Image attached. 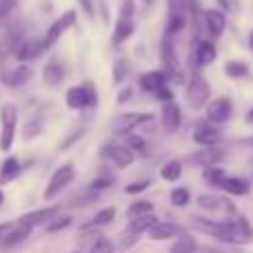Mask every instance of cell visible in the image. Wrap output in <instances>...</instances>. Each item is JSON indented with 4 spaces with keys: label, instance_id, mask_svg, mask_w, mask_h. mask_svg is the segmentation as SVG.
Listing matches in <instances>:
<instances>
[{
    "label": "cell",
    "instance_id": "obj_1",
    "mask_svg": "<svg viewBox=\"0 0 253 253\" xmlns=\"http://www.w3.org/2000/svg\"><path fill=\"white\" fill-rule=\"evenodd\" d=\"M160 62H162V69L167 71L169 76V83L173 84H187V71L182 69V62H180L178 53H175L173 47V38L171 36H162V42H160Z\"/></svg>",
    "mask_w": 253,
    "mask_h": 253
},
{
    "label": "cell",
    "instance_id": "obj_2",
    "mask_svg": "<svg viewBox=\"0 0 253 253\" xmlns=\"http://www.w3.org/2000/svg\"><path fill=\"white\" fill-rule=\"evenodd\" d=\"M184 100L193 111H202L211 100V87L200 71H191L184 84Z\"/></svg>",
    "mask_w": 253,
    "mask_h": 253
},
{
    "label": "cell",
    "instance_id": "obj_3",
    "mask_svg": "<svg viewBox=\"0 0 253 253\" xmlns=\"http://www.w3.org/2000/svg\"><path fill=\"white\" fill-rule=\"evenodd\" d=\"M191 224L202 233H209L222 245H236V224L233 220H209V218H191Z\"/></svg>",
    "mask_w": 253,
    "mask_h": 253
},
{
    "label": "cell",
    "instance_id": "obj_4",
    "mask_svg": "<svg viewBox=\"0 0 253 253\" xmlns=\"http://www.w3.org/2000/svg\"><path fill=\"white\" fill-rule=\"evenodd\" d=\"M65 102L71 111H80V109H96L98 107V93L93 83H84L78 87H69L65 93Z\"/></svg>",
    "mask_w": 253,
    "mask_h": 253
},
{
    "label": "cell",
    "instance_id": "obj_5",
    "mask_svg": "<svg viewBox=\"0 0 253 253\" xmlns=\"http://www.w3.org/2000/svg\"><path fill=\"white\" fill-rule=\"evenodd\" d=\"M74 178H76V167L71 165V162L58 167V169L51 173V178H49L47 187H44L42 198H44V200H51V198H56L58 193L65 191V189L69 187L71 182H74Z\"/></svg>",
    "mask_w": 253,
    "mask_h": 253
},
{
    "label": "cell",
    "instance_id": "obj_6",
    "mask_svg": "<svg viewBox=\"0 0 253 253\" xmlns=\"http://www.w3.org/2000/svg\"><path fill=\"white\" fill-rule=\"evenodd\" d=\"M0 151H9L16 140V125H18V109L16 105H2L0 107Z\"/></svg>",
    "mask_w": 253,
    "mask_h": 253
},
{
    "label": "cell",
    "instance_id": "obj_7",
    "mask_svg": "<svg viewBox=\"0 0 253 253\" xmlns=\"http://www.w3.org/2000/svg\"><path fill=\"white\" fill-rule=\"evenodd\" d=\"M153 118H156V116H153L151 111H129V114L116 116V118L111 120V129L118 135H129L133 129H138V126L144 123H151Z\"/></svg>",
    "mask_w": 253,
    "mask_h": 253
},
{
    "label": "cell",
    "instance_id": "obj_8",
    "mask_svg": "<svg viewBox=\"0 0 253 253\" xmlns=\"http://www.w3.org/2000/svg\"><path fill=\"white\" fill-rule=\"evenodd\" d=\"M233 116V100L229 96H218V98H211L209 105L205 107V118L209 123L222 126L224 123H229Z\"/></svg>",
    "mask_w": 253,
    "mask_h": 253
},
{
    "label": "cell",
    "instance_id": "obj_9",
    "mask_svg": "<svg viewBox=\"0 0 253 253\" xmlns=\"http://www.w3.org/2000/svg\"><path fill=\"white\" fill-rule=\"evenodd\" d=\"M191 138L200 147H220V142H222V126L209 123L207 118L198 120L196 126H193Z\"/></svg>",
    "mask_w": 253,
    "mask_h": 253
},
{
    "label": "cell",
    "instance_id": "obj_10",
    "mask_svg": "<svg viewBox=\"0 0 253 253\" xmlns=\"http://www.w3.org/2000/svg\"><path fill=\"white\" fill-rule=\"evenodd\" d=\"M202 25H205V31L209 34V38L213 40H220L227 31V11H222L220 7H209L202 11Z\"/></svg>",
    "mask_w": 253,
    "mask_h": 253
},
{
    "label": "cell",
    "instance_id": "obj_11",
    "mask_svg": "<svg viewBox=\"0 0 253 253\" xmlns=\"http://www.w3.org/2000/svg\"><path fill=\"white\" fill-rule=\"evenodd\" d=\"M215 58H218V47H215V42L211 38H198L196 42H193L191 56H189V60H191V67H196L193 71H198L200 67L211 65Z\"/></svg>",
    "mask_w": 253,
    "mask_h": 253
},
{
    "label": "cell",
    "instance_id": "obj_12",
    "mask_svg": "<svg viewBox=\"0 0 253 253\" xmlns=\"http://www.w3.org/2000/svg\"><path fill=\"white\" fill-rule=\"evenodd\" d=\"M196 205L200 207L202 211H220V213L227 215V220H233L238 215V209L229 198H220L215 193H200L196 198Z\"/></svg>",
    "mask_w": 253,
    "mask_h": 253
},
{
    "label": "cell",
    "instance_id": "obj_13",
    "mask_svg": "<svg viewBox=\"0 0 253 253\" xmlns=\"http://www.w3.org/2000/svg\"><path fill=\"white\" fill-rule=\"evenodd\" d=\"M100 158H105V160H109L111 165H116L118 169H126V167H131L135 162V153L131 151L126 144H105V147L100 149Z\"/></svg>",
    "mask_w": 253,
    "mask_h": 253
},
{
    "label": "cell",
    "instance_id": "obj_14",
    "mask_svg": "<svg viewBox=\"0 0 253 253\" xmlns=\"http://www.w3.org/2000/svg\"><path fill=\"white\" fill-rule=\"evenodd\" d=\"M224 158H227L224 149H220V147H202L200 151L187 156V165L202 167V169H207V167H218L220 162L224 160Z\"/></svg>",
    "mask_w": 253,
    "mask_h": 253
},
{
    "label": "cell",
    "instance_id": "obj_15",
    "mask_svg": "<svg viewBox=\"0 0 253 253\" xmlns=\"http://www.w3.org/2000/svg\"><path fill=\"white\" fill-rule=\"evenodd\" d=\"M58 213H60V207H58V205H53V207H42V209H36V211H29V213L20 215L16 222L34 231V229L40 227V224H49L53 218H58Z\"/></svg>",
    "mask_w": 253,
    "mask_h": 253
},
{
    "label": "cell",
    "instance_id": "obj_16",
    "mask_svg": "<svg viewBox=\"0 0 253 253\" xmlns=\"http://www.w3.org/2000/svg\"><path fill=\"white\" fill-rule=\"evenodd\" d=\"M76 11L74 9H69V11H65L62 13V16H58L56 20L51 22V27H49L47 29V36H44V42L49 44V47H51V44H56L58 40H60V36L65 34V31H69L71 27L76 25Z\"/></svg>",
    "mask_w": 253,
    "mask_h": 253
},
{
    "label": "cell",
    "instance_id": "obj_17",
    "mask_svg": "<svg viewBox=\"0 0 253 253\" xmlns=\"http://www.w3.org/2000/svg\"><path fill=\"white\" fill-rule=\"evenodd\" d=\"M160 123H162V129H165L167 133H175V131L182 126V109H180V105L175 100L162 102Z\"/></svg>",
    "mask_w": 253,
    "mask_h": 253
},
{
    "label": "cell",
    "instance_id": "obj_18",
    "mask_svg": "<svg viewBox=\"0 0 253 253\" xmlns=\"http://www.w3.org/2000/svg\"><path fill=\"white\" fill-rule=\"evenodd\" d=\"M182 233H187L182 224H178V222H165V220H160V222H158L156 227L149 231V240H153V242L175 240V238H180Z\"/></svg>",
    "mask_w": 253,
    "mask_h": 253
},
{
    "label": "cell",
    "instance_id": "obj_19",
    "mask_svg": "<svg viewBox=\"0 0 253 253\" xmlns=\"http://www.w3.org/2000/svg\"><path fill=\"white\" fill-rule=\"evenodd\" d=\"M138 84H140V89H142V91L156 93L158 89H162V87H167V84H169V76H167L165 69H151V71H144V74L140 76Z\"/></svg>",
    "mask_w": 253,
    "mask_h": 253
},
{
    "label": "cell",
    "instance_id": "obj_20",
    "mask_svg": "<svg viewBox=\"0 0 253 253\" xmlns=\"http://www.w3.org/2000/svg\"><path fill=\"white\" fill-rule=\"evenodd\" d=\"M251 187H253L251 180H247L245 175H227V178L222 180V184H220V189H222L227 196H231V198L249 196Z\"/></svg>",
    "mask_w": 253,
    "mask_h": 253
},
{
    "label": "cell",
    "instance_id": "obj_21",
    "mask_svg": "<svg viewBox=\"0 0 253 253\" xmlns=\"http://www.w3.org/2000/svg\"><path fill=\"white\" fill-rule=\"evenodd\" d=\"M29 78H31V69L27 65L16 67V69H4L2 74H0V83H2L4 87H9V89L22 87Z\"/></svg>",
    "mask_w": 253,
    "mask_h": 253
},
{
    "label": "cell",
    "instance_id": "obj_22",
    "mask_svg": "<svg viewBox=\"0 0 253 253\" xmlns=\"http://www.w3.org/2000/svg\"><path fill=\"white\" fill-rule=\"evenodd\" d=\"M47 49H49V44L44 42V38H36V40H29V42L22 44L16 51V58L18 60H36V58L42 56Z\"/></svg>",
    "mask_w": 253,
    "mask_h": 253
},
{
    "label": "cell",
    "instance_id": "obj_23",
    "mask_svg": "<svg viewBox=\"0 0 253 253\" xmlns=\"http://www.w3.org/2000/svg\"><path fill=\"white\" fill-rule=\"evenodd\" d=\"M20 171H22V167H20V160H18L16 156L4 158V162L0 165V187L13 182V180L20 175Z\"/></svg>",
    "mask_w": 253,
    "mask_h": 253
},
{
    "label": "cell",
    "instance_id": "obj_24",
    "mask_svg": "<svg viewBox=\"0 0 253 253\" xmlns=\"http://www.w3.org/2000/svg\"><path fill=\"white\" fill-rule=\"evenodd\" d=\"M160 222V218H158L156 213H147V215H140V218H133L129 220V227H126V231L129 233H135V236H142V233H149L156 224Z\"/></svg>",
    "mask_w": 253,
    "mask_h": 253
},
{
    "label": "cell",
    "instance_id": "obj_25",
    "mask_svg": "<svg viewBox=\"0 0 253 253\" xmlns=\"http://www.w3.org/2000/svg\"><path fill=\"white\" fill-rule=\"evenodd\" d=\"M114 218H116V209L114 207H105V209L98 211L89 222H84L83 227H80V233H84V231L89 233V231H93V229H98V227H105V224L114 222Z\"/></svg>",
    "mask_w": 253,
    "mask_h": 253
},
{
    "label": "cell",
    "instance_id": "obj_26",
    "mask_svg": "<svg viewBox=\"0 0 253 253\" xmlns=\"http://www.w3.org/2000/svg\"><path fill=\"white\" fill-rule=\"evenodd\" d=\"M233 224H236V245H251L253 242V227L247 220V215L238 213L233 218Z\"/></svg>",
    "mask_w": 253,
    "mask_h": 253
},
{
    "label": "cell",
    "instance_id": "obj_27",
    "mask_svg": "<svg viewBox=\"0 0 253 253\" xmlns=\"http://www.w3.org/2000/svg\"><path fill=\"white\" fill-rule=\"evenodd\" d=\"M133 34H135V22L133 20H123V18H118V22H116V27H114L111 42L118 47V44L126 42V40H129Z\"/></svg>",
    "mask_w": 253,
    "mask_h": 253
},
{
    "label": "cell",
    "instance_id": "obj_28",
    "mask_svg": "<svg viewBox=\"0 0 253 253\" xmlns=\"http://www.w3.org/2000/svg\"><path fill=\"white\" fill-rule=\"evenodd\" d=\"M184 171V162L182 160H167L165 165L160 167V178L167 180V182H178L182 178Z\"/></svg>",
    "mask_w": 253,
    "mask_h": 253
},
{
    "label": "cell",
    "instance_id": "obj_29",
    "mask_svg": "<svg viewBox=\"0 0 253 253\" xmlns=\"http://www.w3.org/2000/svg\"><path fill=\"white\" fill-rule=\"evenodd\" d=\"M200 247H198V240L191 236V233H182L180 238H175L173 245H171L169 253H196Z\"/></svg>",
    "mask_w": 253,
    "mask_h": 253
},
{
    "label": "cell",
    "instance_id": "obj_30",
    "mask_svg": "<svg viewBox=\"0 0 253 253\" xmlns=\"http://www.w3.org/2000/svg\"><path fill=\"white\" fill-rule=\"evenodd\" d=\"M251 74L249 65L245 60H227L224 62V76L231 80H242Z\"/></svg>",
    "mask_w": 253,
    "mask_h": 253
},
{
    "label": "cell",
    "instance_id": "obj_31",
    "mask_svg": "<svg viewBox=\"0 0 253 253\" xmlns=\"http://www.w3.org/2000/svg\"><path fill=\"white\" fill-rule=\"evenodd\" d=\"M62 78H65V69H62L60 62H49V65L42 69V80H44V84H49V87L60 84Z\"/></svg>",
    "mask_w": 253,
    "mask_h": 253
},
{
    "label": "cell",
    "instance_id": "obj_32",
    "mask_svg": "<svg viewBox=\"0 0 253 253\" xmlns=\"http://www.w3.org/2000/svg\"><path fill=\"white\" fill-rule=\"evenodd\" d=\"M227 171H224V167H207V169H202V178H205V182L209 184V187H218L222 184V180L227 178Z\"/></svg>",
    "mask_w": 253,
    "mask_h": 253
},
{
    "label": "cell",
    "instance_id": "obj_33",
    "mask_svg": "<svg viewBox=\"0 0 253 253\" xmlns=\"http://www.w3.org/2000/svg\"><path fill=\"white\" fill-rule=\"evenodd\" d=\"M147 213H153V202H149V200H135V202H131L129 209H126L129 220L140 218V215H147Z\"/></svg>",
    "mask_w": 253,
    "mask_h": 253
},
{
    "label": "cell",
    "instance_id": "obj_34",
    "mask_svg": "<svg viewBox=\"0 0 253 253\" xmlns=\"http://www.w3.org/2000/svg\"><path fill=\"white\" fill-rule=\"evenodd\" d=\"M169 200H171V205L173 207L182 209V207H187L189 202H191V191H189L187 187H175V189H171Z\"/></svg>",
    "mask_w": 253,
    "mask_h": 253
},
{
    "label": "cell",
    "instance_id": "obj_35",
    "mask_svg": "<svg viewBox=\"0 0 253 253\" xmlns=\"http://www.w3.org/2000/svg\"><path fill=\"white\" fill-rule=\"evenodd\" d=\"M29 233H31V229H27V227H22V224H13V229H11V233L7 236V240H4V247H13V245H20L22 240H27L29 238Z\"/></svg>",
    "mask_w": 253,
    "mask_h": 253
},
{
    "label": "cell",
    "instance_id": "obj_36",
    "mask_svg": "<svg viewBox=\"0 0 253 253\" xmlns=\"http://www.w3.org/2000/svg\"><path fill=\"white\" fill-rule=\"evenodd\" d=\"M114 251H116V247H114V242H111L109 238L96 236V240H93V245L89 247L87 253H114Z\"/></svg>",
    "mask_w": 253,
    "mask_h": 253
},
{
    "label": "cell",
    "instance_id": "obj_37",
    "mask_svg": "<svg viewBox=\"0 0 253 253\" xmlns=\"http://www.w3.org/2000/svg\"><path fill=\"white\" fill-rule=\"evenodd\" d=\"M126 76H129V62H126L125 58H116V62H114V83L123 84L126 80Z\"/></svg>",
    "mask_w": 253,
    "mask_h": 253
},
{
    "label": "cell",
    "instance_id": "obj_38",
    "mask_svg": "<svg viewBox=\"0 0 253 253\" xmlns=\"http://www.w3.org/2000/svg\"><path fill=\"white\" fill-rule=\"evenodd\" d=\"M125 144L131 149V151H138V153H147V140L142 138V135H135V133H129V135H125Z\"/></svg>",
    "mask_w": 253,
    "mask_h": 253
},
{
    "label": "cell",
    "instance_id": "obj_39",
    "mask_svg": "<svg viewBox=\"0 0 253 253\" xmlns=\"http://www.w3.org/2000/svg\"><path fill=\"white\" fill-rule=\"evenodd\" d=\"M40 131H42V118L36 116V118H31L29 123L25 125V129H22V138L31 140V138H36V135H40Z\"/></svg>",
    "mask_w": 253,
    "mask_h": 253
},
{
    "label": "cell",
    "instance_id": "obj_40",
    "mask_svg": "<svg viewBox=\"0 0 253 253\" xmlns=\"http://www.w3.org/2000/svg\"><path fill=\"white\" fill-rule=\"evenodd\" d=\"M167 9H169V18H187V0H167Z\"/></svg>",
    "mask_w": 253,
    "mask_h": 253
},
{
    "label": "cell",
    "instance_id": "obj_41",
    "mask_svg": "<svg viewBox=\"0 0 253 253\" xmlns=\"http://www.w3.org/2000/svg\"><path fill=\"white\" fill-rule=\"evenodd\" d=\"M71 215H60V218H53L51 222L47 224V233H60L62 229H67V227H71Z\"/></svg>",
    "mask_w": 253,
    "mask_h": 253
},
{
    "label": "cell",
    "instance_id": "obj_42",
    "mask_svg": "<svg viewBox=\"0 0 253 253\" xmlns=\"http://www.w3.org/2000/svg\"><path fill=\"white\" fill-rule=\"evenodd\" d=\"M111 184H114V178H111V175H100V178H96L93 182H89V191H93V193L105 191V189H109Z\"/></svg>",
    "mask_w": 253,
    "mask_h": 253
},
{
    "label": "cell",
    "instance_id": "obj_43",
    "mask_svg": "<svg viewBox=\"0 0 253 253\" xmlns=\"http://www.w3.org/2000/svg\"><path fill=\"white\" fill-rule=\"evenodd\" d=\"M149 187H151V180H138V182L126 184V187H125V193H129V196H135V193L147 191Z\"/></svg>",
    "mask_w": 253,
    "mask_h": 253
},
{
    "label": "cell",
    "instance_id": "obj_44",
    "mask_svg": "<svg viewBox=\"0 0 253 253\" xmlns=\"http://www.w3.org/2000/svg\"><path fill=\"white\" fill-rule=\"evenodd\" d=\"M133 16H135V2L133 0H123L118 18H123V20H133Z\"/></svg>",
    "mask_w": 253,
    "mask_h": 253
},
{
    "label": "cell",
    "instance_id": "obj_45",
    "mask_svg": "<svg viewBox=\"0 0 253 253\" xmlns=\"http://www.w3.org/2000/svg\"><path fill=\"white\" fill-rule=\"evenodd\" d=\"M140 240V236H135V233H129V231H125V236H123V240H120V249L126 251V249H131V247L135 245V242Z\"/></svg>",
    "mask_w": 253,
    "mask_h": 253
},
{
    "label": "cell",
    "instance_id": "obj_46",
    "mask_svg": "<svg viewBox=\"0 0 253 253\" xmlns=\"http://www.w3.org/2000/svg\"><path fill=\"white\" fill-rule=\"evenodd\" d=\"M153 96H156V98H158V100H160V102H171V100H173V89H171L169 84H167V87L158 89V91L153 93Z\"/></svg>",
    "mask_w": 253,
    "mask_h": 253
},
{
    "label": "cell",
    "instance_id": "obj_47",
    "mask_svg": "<svg viewBox=\"0 0 253 253\" xmlns=\"http://www.w3.org/2000/svg\"><path fill=\"white\" fill-rule=\"evenodd\" d=\"M16 7V0H0V18H7Z\"/></svg>",
    "mask_w": 253,
    "mask_h": 253
},
{
    "label": "cell",
    "instance_id": "obj_48",
    "mask_svg": "<svg viewBox=\"0 0 253 253\" xmlns=\"http://www.w3.org/2000/svg\"><path fill=\"white\" fill-rule=\"evenodd\" d=\"M13 224L16 222H0V247H4V240H7V236L11 233Z\"/></svg>",
    "mask_w": 253,
    "mask_h": 253
},
{
    "label": "cell",
    "instance_id": "obj_49",
    "mask_svg": "<svg viewBox=\"0 0 253 253\" xmlns=\"http://www.w3.org/2000/svg\"><path fill=\"white\" fill-rule=\"evenodd\" d=\"M131 98H133V89H131V87H125L123 91L118 93V105H125V102H129Z\"/></svg>",
    "mask_w": 253,
    "mask_h": 253
},
{
    "label": "cell",
    "instance_id": "obj_50",
    "mask_svg": "<svg viewBox=\"0 0 253 253\" xmlns=\"http://www.w3.org/2000/svg\"><path fill=\"white\" fill-rule=\"evenodd\" d=\"M78 4L87 13V18H93V0H78Z\"/></svg>",
    "mask_w": 253,
    "mask_h": 253
},
{
    "label": "cell",
    "instance_id": "obj_51",
    "mask_svg": "<svg viewBox=\"0 0 253 253\" xmlns=\"http://www.w3.org/2000/svg\"><path fill=\"white\" fill-rule=\"evenodd\" d=\"M80 135H83V131H76V133H74V135H69V138H67V140H65V142H62V144H60V149H62V151H65V149H69V147H71V144H74V142H76V140H78V138H80Z\"/></svg>",
    "mask_w": 253,
    "mask_h": 253
},
{
    "label": "cell",
    "instance_id": "obj_52",
    "mask_svg": "<svg viewBox=\"0 0 253 253\" xmlns=\"http://www.w3.org/2000/svg\"><path fill=\"white\" fill-rule=\"evenodd\" d=\"M236 147H242V149H253V135H247V138L236 140Z\"/></svg>",
    "mask_w": 253,
    "mask_h": 253
},
{
    "label": "cell",
    "instance_id": "obj_53",
    "mask_svg": "<svg viewBox=\"0 0 253 253\" xmlns=\"http://www.w3.org/2000/svg\"><path fill=\"white\" fill-rule=\"evenodd\" d=\"M245 123H247V125H253V107L245 114Z\"/></svg>",
    "mask_w": 253,
    "mask_h": 253
},
{
    "label": "cell",
    "instance_id": "obj_54",
    "mask_svg": "<svg viewBox=\"0 0 253 253\" xmlns=\"http://www.w3.org/2000/svg\"><path fill=\"white\" fill-rule=\"evenodd\" d=\"M218 4H220V9H222V11H229V9H231L229 0H218Z\"/></svg>",
    "mask_w": 253,
    "mask_h": 253
},
{
    "label": "cell",
    "instance_id": "obj_55",
    "mask_svg": "<svg viewBox=\"0 0 253 253\" xmlns=\"http://www.w3.org/2000/svg\"><path fill=\"white\" fill-rule=\"evenodd\" d=\"M249 49H251V53H253V31L249 34Z\"/></svg>",
    "mask_w": 253,
    "mask_h": 253
},
{
    "label": "cell",
    "instance_id": "obj_56",
    "mask_svg": "<svg viewBox=\"0 0 253 253\" xmlns=\"http://www.w3.org/2000/svg\"><path fill=\"white\" fill-rule=\"evenodd\" d=\"M2 202H4V193H2V189H0V207H2Z\"/></svg>",
    "mask_w": 253,
    "mask_h": 253
},
{
    "label": "cell",
    "instance_id": "obj_57",
    "mask_svg": "<svg viewBox=\"0 0 253 253\" xmlns=\"http://www.w3.org/2000/svg\"><path fill=\"white\" fill-rule=\"evenodd\" d=\"M142 2H144V4H151V2H153V0H142Z\"/></svg>",
    "mask_w": 253,
    "mask_h": 253
},
{
    "label": "cell",
    "instance_id": "obj_58",
    "mask_svg": "<svg viewBox=\"0 0 253 253\" xmlns=\"http://www.w3.org/2000/svg\"><path fill=\"white\" fill-rule=\"evenodd\" d=\"M71 253H80V251H71Z\"/></svg>",
    "mask_w": 253,
    "mask_h": 253
},
{
    "label": "cell",
    "instance_id": "obj_59",
    "mask_svg": "<svg viewBox=\"0 0 253 253\" xmlns=\"http://www.w3.org/2000/svg\"><path fill=\"white\" fill-rule=\"evenodd\" d=\"M251 184H253V178H251Z\"/></svg>",
    "mask_w": 253,
    "mask_h": 253
}]
</instances>
